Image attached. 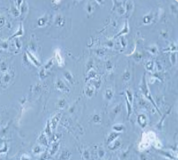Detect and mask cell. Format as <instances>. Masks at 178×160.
<instances>
[{"label": "cell", "mask_w": 178, "mask_h": 160, "mask_svg": "<svg viewBox=\"0 0 178 160\" xmlns=\"http://www.w3.org/2000/svg\"><path fill=\"white\" fill-rule=\"evenodd\" d=\"M117 136H118V134H116V133H112V134H110L109 137L108 138V142H112L115 139L117 138Z\"/></svg>", "instance_id": "obj_1"}, {"label": "cell", "mask_w": 178, "mask_h": 160, "mask_svg": "<svg viewBox=\"0 0 178 160\" xmlns=\"http://www.w3.org/2000/svg\"><path fill=\"white\" fill-rule=\"evenodd\" d=\"M141 158L142 160H146V158H145V157L144 155H141Z\"/></svg>", "instance_id": "obj_2"}]
</instances>
